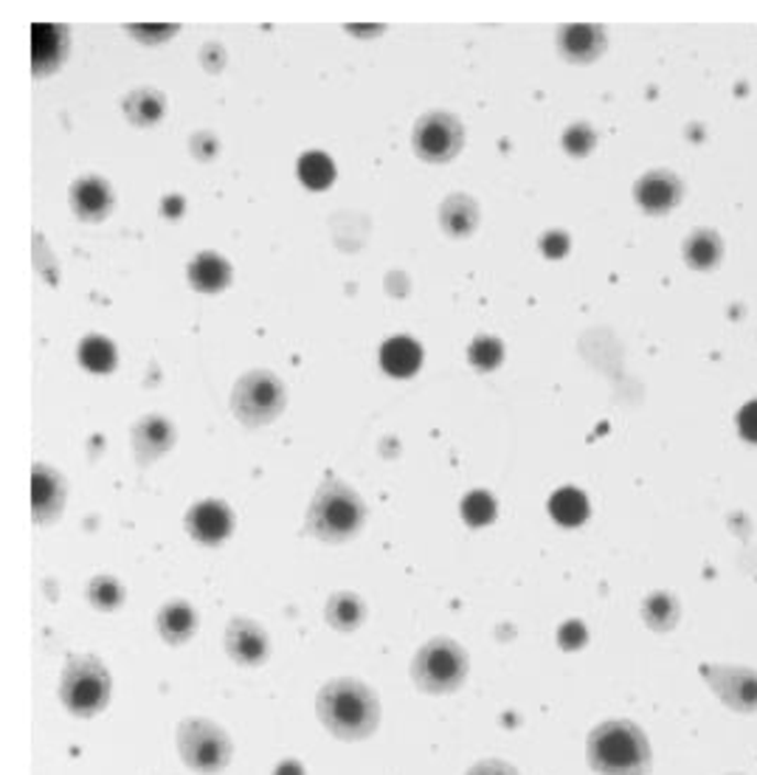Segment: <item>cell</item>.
I'll list each match as a JSON object with an SVG mask.
<instances>
[{"mask_svg": "<svg viewBox=\"0 0 757 775\" xmlns=\"http://www.w3.org/2000/svg\"><path fill=\"white\" fill-rule=\"evenodd\" d=\"M155 623H158V634L164 637V643L180 646V643H186L191 634L198 632V612L178 598V601H169L161 607Z\"/></svg>", "mask_w": 757, "mask_h": 775, "instance_id": "obj_20", "label": "cell"}, {"mask_svg": "<svg viewBox=\"0 0 757 775\" xmlns=\"http://www.w3.org/2000/svg\"><path fill=\"white\" fill-rule=\"evenodd\" d=\"M585 758L597 775H648L650 742L639 724L608 719L585 739Z\"/></svg>", "mask_w": 757, "mask_h": 775, "instance_id": "obj_2", "label": "cell"}, {"mask_svg": "<svg viewBox=\"0 0 757 775\" xmlns=\"http://www.w3.org/2000/svg\"><path fill=\"white\" fill-rule=\"evenodd\" d=\"M732 775H740V773H732Z\"/></svg>", "mask_w": 757, "mask_h": 775, "instance_id": "obj_42", "label": "cell"}, {"mask_svg": "<svg viewBox=\"0 0 757 775\" xmlns=\"http://www.w3.org/2000/svg\"><path fill=\"white\" fill-rule=\"evenodd\" d=\"M414 153L420 155L428 164H448L459 155L465 144V130L457 116L448 110H431L420 116L412 133Z\"/></svg>", "mask_w": 757, "mask_h": 775, "instance_id": "obj_8", "label": "cell"}, {"mask_svg": "<svg viewBox=\"0 0 757 775\" xmlns=\"http://www.w3.org/2000/svg\"><path fill=\"white\" fill-rule=\"evenodd\" d=\"M316 713L327 731L344 742L370 739L381 724V702L375 691L352 677L330 679L327 686H321L316 697Z\"/></svg>", "mask_w": 757, "mask_h": 775, "instance_id": "obj_1", "label": "cell"}, {"mask_svg": "<svg viewBox=\"0 0 757 775\" xmlns=\"http://www.w3.org/2000/svg\"><path fill=\"white\" fill-rule=\"evenodd\" d=\"M299 181L307 186V189H312V193H321V189H327V186L336 181V164H332L330 155L319 153V150H312V153H305L299 159Z\"/></svg>", "mask_w": 757, "mask_h": 775, "instance_id": "obj_28", "label": "cell"}, {"mask_svg": "<svg viewBox=\"0 0 757 775\" xmlns=\"http://www.w3.org/2000/svg\"><path fill=\"white\" fill-rule=\"evenodd\" d=\"M175 742H178V753L186 767L200 775L223 773L234 753L229 733L211 719H184L178 724Z\"/></svg>", "mask_w": 757, "mask_h": 775, "instance_id": "obj_6", "label": "cell"}, {"mask_svg": "<svg viewBox=\"0 0 757 775\" xmlns=\"http://www.w3.org/2000/svg\"><path fill=\"white\" fill-rule=\"evenodd\" d=\"M366 522L363 500L336 477H327L307 507V533L327 545H341L347 538L358 536Z\"/></svg>", "mask_w": 757, "mask_h": 775, "instance_id": "obj_3", "label": "cell"}, {"mask_svg": "<svg viewBox=\"0 0 757 775\" xmlns=\"http://www.w3.org/2000/svg\"><path fill=\"white\" fill-rule=\"evenodd\" d=\"M223 643L231 661L240 666H262L267 661V648H271L265 629L251 618H234L226 629Z\"/></svg>", "mask_w": 757, "mask_h": 775, "instance_id": "obj_13", "label": "cell"}, {"mask_svg": "<svg viewBox=\"0 0 757 775\" xmlns=\"http://www.w3.org/2000/svg\"><path fill=\"white\" fill-rule=\"evenodd\" d=\"M721 256H724V243H721L718 231L699 229L684 240V263L695 271H713L718 269Z\"/></svg>", "mask_w": 757, "mask_h": 775, "instance_id": "obj_22", "label": "cell"}, {"mask_svg": "<svg viewBox=\"0 0 757 775\" xmlns=\"http://www.w3.org/2000/svg\"><path fill=\"white\" fill-rule=\"evenodd\" d=\"M287 404V390L271 370H251L234 384L231 412L242 426H267L282 415Z\"/></svg>", "mask_w": 757, "mask_h": 775, "instance_id": "obj_7", "label": "cell"}, {"mask_svg": "<svg viewBox=\"0 0 757 775\" xmlns=\"http://www.w3.org/2000/svg\"><path fill=\"white\" fill-rule=\"evenodd\" d=\"M65 507V480L52 466L34 462L32 468V513L37 525H54Z\"/></svg>", "mask_w": 757, "mask_h": 775, "instance_id": "obj_12", "label": "cell"}, {"mask_svg": "<svg viewBox=\"0 0 757 775\" xmlns=\"http://www.w3.org/2000/svg\"><path fill=\"white\" fill-rule=\"evenodd\" d=\"M186 531L195 542L206 547L223 545L226 538L234 531V513L226 502L204 500L186 513Z\"/></svg>", "mask_w": 757, "mask_h": 775, "instance_id": "obj_11", "label": "cell"}, {"mask_svg": "<svg viewBox=\"0 0 757 775\" xmlns=\"http://www.w3.org/2000/svg\"><path fill=\"white\" fill-rule=\"evenodd\" d=\"M468 775H518V769L502 758H484V762L473 764Z\"/></svg>", "mask_w": 757, "mask_h": 775, "instance_id": "obj_38", "label": "cell"}, {"mask_svg": "<svg viewBox=\"0 0 757 775\" xmlns=\"http://www.w3.org/2000/svg\"><path fill=\"white\" fill-rule=\"evenodd\" d=\"M679 601L673 592H650L643 603V621L648 623L654 632H670L679 623Z\"/></svg>", "mask_w": 757, "mask_h": 775, "instance_id": "obj_27", "label": "cell"}, {"mask_svg": "<svg viewBox=\"0 0 757 775\" xmlns=\"http://www.w3.org/2000/svg\"><path fill=\"white\" fill-rule=\"evenodd\" d=\"M706 686L729 711L755 713L757 711V672L744 666H704Z\"/></svg>", "mask_w": 757, "mask_h": 775, "instance_id": "obj_9", "label": "cell"}, {"mask_svg": "<svg viewBox=\"0 0 757 775\" xmlns=\"http://www.w3.org/2000/svg\"><path fill=\"white\" fill-rule=\"evenodd\" d=\"M684 198V184L670 170H650L634 184V200L648 215H668Z\"/></svg>", "mask_w": 757, "mask_h": 775, "instance_id": "obj_10", "label": "cell"}, {"mask_svg": "<svg viewBox=\"0 0 757 775\" xmlns=\"http://www.w3.org/2000/svg\"><path fill=\"white\" fill-rule=\"evenodd\" d=\"M88 601L99 612H113V609H119L124 603V587L113 576H96L88 583Z\"/></svg>", "mask_w": 757, "mask_h": 775, "instance_id": "obj_29", "label": "cell"}, {"mask_svg": "<svg viewBox=\"0 0 757 775\" xmlns=\"http://www.w3.org/2000/svg\"><path fill=\"white\" fill-rule=\"evenodd\" d=\"M412 679L426 694L459 691L468 679V652L451 637H434L414 654Z\"/></svg>", "mask_w": 757, "mask_h": 775, "instance_id": "obj_5", "label": "cell"}, {"mask_svg": "<svg viewBox=\"0 0 757 775\" xmlns=\"http://www.w3.org/2000/svg\"><path fill=\"white\" fill-rule=\"evenodd\" d=\"M175 446V426L161 415L141 417L133 426V451L141 468L153 466L161 455Z\"/></svg>", "mask_w": 757, "mask_h": 775, "instance_id": "obj_15", "label": "cell"}, {"mask_svg": "<svg viewBox=\"0 0 757 775\" xmlns=\"http://www.w3.org/2000/svg\"><path fill=\"white\" fill-rule=\"evenodd\" d=\"M541 251L549 260H560L569 251V234L567 231H547L541 238Z\"/></svg>", "mask_w": 757, "mask_h": 775, "instance_id": "obj_34", "label": "cell"}, {"mask_svg": "<svg viewBox=\"0 0 757 775\" xmlns=\"http://www.w3.org/2000/svg\"><path fill=\"white\" fill-rule=\"evenodd\" d=\"M738 429H740V435L746 437V440L757 443V401H749V404L740 410Z\"/></svg>", "mask_w": 757, "mask_h": 775, "instance_id": "obj_39", "label": "cell"}, {"mask_svg": "<svg viewBox=\"0 0 757 775\" xmlns=\"http://www.w3.org/2000/svg\"><path fill=\"white\" fill-rule=\"evenodd\" d=\"M128 32L141 43H161V40L175 37L178 26H128Z\"/></svg>", "mask_w": 757, "mask_h": 775, "instance_id": "obj_35", "label": "cell"}, {"mask_svg": "<svg viewBox=\"0 0 757 775\" xmlns=\"http://www.w3.org/2000/svg\"><path fill=\"white\" fill-rule=\"evenodd\" d=\"M32 54H34V77H48L68 54V29L57 23H34L32 29Z\"/></svg>", "mask_w": 757, "mask_h": 775, "instance_id": "obj_16", "label": "cell"}, {"mask_svg": "<svg viewBox=\"0 0 757 775\" xmlns=\"http://www.w3.org/2000/svg\"><path fill=\"white\" fill-rule=\"evenodd\" d=\"M59 702L74 717L90 719L110 702V674L94 654H70L59 677Z\"/></svg>", "mask_w": 757, "mask_h": 775, "instance_id": "obj_4", "label": "cell"}, {"mask_svg": "<svg viewBox=\"0 0 757 775\" xmlns=\"http://www.w3.org/2000/svg\"><path fill=\"white\" fill-rule=\"evenodd\" d=\"M423 364V347L412 336H392L381 347V367L392 379H412Z\"/></svg>", "mask_w": 757, "mask_h": 775, "instance_id": "obj_19", "label": "cell"}, {"mask_svg": "<svg viewBox=\"0 0 757 775\" xmlns=\"http://www.w3.org/2000/svg\"><path fill=\"white\" fill-rule=\"evenodd\" d=\"M124 113L135 128H150L158 124L166 113V99L161 90L155 88H135L128 99H124Z\"/></svg>", "mask_w": 757, "mask_h": 775, "instance_id": "obj_24", "label": "cell"}, {"mask_svg": "<svg viewBox=\"0 0 757 775\" xmlns=\"http://www.w3.org/2000/svg\"><path fill=\"white\" fill-rule=\"evenodd\" d=\"M276 775H305V769H301L296 762H285L276 767Z\"/></svg>", "mask_w": 757, "mask_h": 775, "instance_id": "obj_41", "label": "cell"}, {"mask_svg": "<svg viewBox=\"0 0 757 775\" xmlns=\"http://www.w3.org/2000/svg\"><path fill=\"white\" fill-rule=\"evenodd\" d=\"M186 209V200L180 198V195H166L164 204H161V211H164V218H180Z\"/></svg>", "mask_w": 757, "mask_h": 775, "instance_id": "obj_40", "label": "cell"}, {"mask_svg": "<svg viewBox=\"0 0 757 775\" xmlns=\"http://www.w3.org/2000/svg\"><path fill=\"white\" fill-rule=\"evenodd\" d=\"M79 364L94 375H108L119 364V352H116L113 341L105 336H85L79 345Z\"/></svg>", "mask_w": 757, "mask_h": 775, "instance_id": "obj_26", "label": "cell"}, {"mask_svg": "<svg viewBox=\"0 0 757 775\" xmlns=\"http://www.w3.org/2000/svg\"><path fill=\"white\" fill-rule=\"evenodd\" d=\"M325 618L338 632H355L366 621V603L355 592H336L325 607Z\"/></svg>", "mask_w": 757, "mask_h": 775, "instance_id": "obj_23", "label": "cell"}, {"mask_svg": "<svg viewBox=\"0 0 757 775\" xmlns=\"http://www.w3.org/2000/svg\"><path fill=\"white\" fill-rule=\"evenodd\" d=\"M189 144H191V155L200 161H211L217 153H220V141H217V135L211 133H195Z\"/></svg>", "mask_w": 757, "mask_h": 775, "instance_id": "obj_33", "label": "cell"}, {"mask_svg": "<svg viewBox=\"0 0 757 775\" xmlns=\"http://www.w3.org/2000/svg\"><path fill=\"white\" fill-rule=\"evenodd\" d=\"M558 641H560V646H563V648H580V646H583V643H585L583 623H578V621L563 623V626H560V632H558Z\"/></svg>", "mask_w": 757, "mask_h": 775, "instance_id": "obj_37", "label": "cell"}, {"mask_svg": "<svg viewBox=\"0 0 757 775\" xmlns=\"http://www.w3.org/2000/svg\"><path fill=\"white\" fill-rule=\"evenodd\" d=\"M468 359H471V364L479 367L482 372H491L502 364L504 345L496 339V336H476V339L471 341Z\"/></svg>", "mask_w": 757, "mask_h": 775, "instance_id": "obj_31", "label": "cell"}, {"mask_svg": "<svg viewBox=\"0 0 757 775\" xmlns=\"http://www.w3.org/2000/svg\"><path fill=\"white\" fill-rule=\"evenodd\" d=\"M462 520L471 527H484L496 520V500L487 491H473L462 500Z\"/></svg>", "mask_w": 757, "mask_h": 775, "instance_id": "obj_30", "label": "cell"}, {"mask_svg": "<svg viewBox=\"0 0 757 775\" xmlns=\"http://www.w3.org/2000/svg\"><path fill=\"white\" fill-rule=\"evenodd\" d=\"M189 285L200 294H220L231 285V265L226 256L215 254V251H204L189 263L186 269Z\"/></svg>", "mask_w": 757, "mask_h": 775, "instance_id": "obj_18", "label": "cell"}, {"mask_svg": "<svg viewBox=\"0 0 757 775\" xmlns=\"http://www.w3.org/2000/svg\"><path fill=\"white\" fill-rule=\"evenodd\" d=\"M558 52L569 63H594L605 52V32L592 23H569L558 32Z\"/></svg>", "mask_w": 757, "mask_h": 775, "instance_id": "obj_17", "label": "cell"}, {"mask_svg": "<svg viewBox=\"0 0 757 775\" xmlns=\"http://www.w3.org/2000/svg\"><path fill=\"white\" fill-rule=\"evenodd\" d=\"M594 144H597V133H594V128L589 122L569 124L567 133H563V150L569 155H574V159H583V155L592 153Z\"/></svg>", "mask_w": 757, "mask_h": 775, "instance_id": "obj_32", "label": "cell"}, {"mask_svg": "<svg viewBox=\"0 0 757 775\" xmlns=\"http://www.w3.org/2000/svg\"><path fill=\"white\" fill-rule=\"evenodd\" d=\"M439 226L448 238H471L479 226V206L471 195H451L439 206Z\"/></svg>", "mask_w": 757, "mask_h": 775, "instance_id": "obj_21", "label": "cell"}, {"mask_svg": "<svg viewBox=\"0 0 757 775\" xmlns=\"http://www.w3.org/2000/svg\"><path fill=\"white\" fill-rule=\"evenodd\" d=\"M200 63H204V68L209 70V74H220V70H223V65H226L223 45L206 43L204 48H200Z\"/></svg>", "mask_w": 757, "mask_h": 775, "instance_id": "obj_36", "label": "cell"}, {"mask_svg": "<svg viewBox=\"0 0 757 775\" xmlns=\"http://www.w3.org/2000/svg\"><path fill=\"white\" fill-rule=\"evenodd\" d=\"M549 513L552 520L560 522L563 527H578L589 520V500L585 493L578 488H560L558 493H552L549 500Z\"/></svg>", "mask_w": 757, "mask_h": 775, "instance_id": "obj_25", "label": "cell"}, {"mask_svg": "<svg viewBox=\"0 0 757 775\" xmlns=\"http://www.w3.org/2000/svg\"><path fill=\"white\" fill-rule=\"evenodd\" d=\"M68 204L79 220L99 223V220L108 218L110 209H113V189H110L108 181L99 178V175H85V178H77L70 184Z\"/></svg>", "mask_w": 757, "mask_h": 775, "instance_id": "obj_14", "label": "cell"}]
</instances>
